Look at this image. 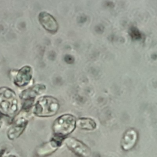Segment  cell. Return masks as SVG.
Instances as JSON below:
<instances>
[{
    "mask_svg": "<svg viewBox=\"0 0 157 157\" xmlns=\"http://www.w3.org/2000/svg\"><path fill=\"white\" fill-rule=\"evenodd\" d=\"M1 157H16V156L13 155H5L2 156Z\"/></svg>",
    "mask_w": 157,
    "mask_h": 157,
    "instance_id": "obj_12",
    "label": "cell"
},
{
    "mask_svg": "<svg viewBox=\"0 0 157 157\" xmlns=\"http://www.w3.org/2000/svg\"><path fill=\"white\" fill-rule=\"evenodd\" d=\"M0 109L8 116L15 115L18 110L17 97L14 91L9 88H0Z\"/></svg>",
    "mask_w": 157,
    "mask_h": 157,
    "instance_id": "obj_3",
    "label": "cell"
},
{
    "mask_svg": "<svg viewBox=\"0 0 157 157\" xmlns=\"http://www.w3.org/2000/svg\"><path fill=\"white\" fill-rule=\"evenodd\" d=\"M76 127V119L71 114H64L58 117L53 122L52 129L55 136L64 139Z\"/></svg>",
    "mask_w": 157,
    "mask_h": 157,
    "instance_id": "obj_2",
    "label": "cell"
},
{
    "mask_svg": "<svg viewBox=\"0 0 157 157\" xmlns=\"http://www.w3.org/2000/svg\"><path fill=\"white\" fill-rule=\"evenodd\" d=\"M63 140V139L55 136L50 141L42 144L37 148L36 151L37 155L43 157L53 153L60 146Z\"/></svg>",
    "mask_w": 157,
    "mask_h": 157,
    "instance_id": "obj_7",
    "label": "cell"
},
{
    "mask_svg": "<svg viewBox=\"0 0 157 157\" xmlns=\"http://www.w3.org/2000/svg\"><path fill=\"white\" fill-rule=\"evenodd\" d=\"M32 69L29 66H24L15 74L14 83L18 86L27 85L32 78Z\"/></svg>",
    "mask_w": 157,
    "mask_h": 157,
    "instance_id": "obj_8",
    "label": "cell"
},
{
    "mask_svg": "<svg viewBox=\"0 0 157 157\" xmlns=\"http://www.w3.org/2000/svg\"><path fill=\"white\" fill-rule=\"evenodd\" d=\"M76 126L80 129L92 131L96 129V121L90 118H80L76 120Z\"/></svg>",
    "mask_w": 157,
    "mask_h": 157,
    "instance_id": "obj_11",
    "label": "cell"
},
{
    "mask_svg": "<svg viewBox=\"0 0 157 157\" xmlns=\"http://www.w3.org/2000/svg\"><path fill=\"white\" fill-rule=\"evenodd\" d=\"M28 123L26 110L19 113L14 118L12 126L7 131V136L9 139L13 140L18 138L25 131Z\"/></svg>",
    "mask_w": 157,
    "mask_h": 157,
    "instance_id": "obj_4",
    "label": "cell"
},
{
    "mask_svg": "<svg viewBox=\"0 0 157 157\" xmlns=\"http://www.w3.org/2000/svg\"><path fill=\"white\" fill-rule=\"evenodd\" d=\"M2 113H1V112H0V126H1V123H2Z\"/></svg>",
    "mask_w": 157,
    "mask_h": 157,
    "instance_id": "obj_13",
    "label": "cell"
},
{
    "mask_svg": "<svg viewBox=\"0 0 157 157\" xmlns=\"http://www.w3.org/2000/svg\"><path fill=\"white\" fill-rule=\"evenodd\" d=\"M59 109V104L56 98L45 96L40 98L34 105L33 113L39 117H49L55 115Z\"/></svg>",
    "mask_w": 157,
    "mask_h": 157,
    "instance_id": "obj_1",
    "label": "cell"
},
{
    "mask_svg": "<svg viewBox=\"0 0 157 157\" xmlns=\"http://www.w3.org/2000/svg\"><path fill=\"white\" fill-rule=\"evenodd\" d=\"M137 139V133L133 129H129L124 134L121 142V145L124 150H129L136 145Z\"/></svg>",
    "mask_w": 157,
    "mask_h": 157,
    "instance_id": "obj_9",
    "label": "cell"
},
{
    "mask_svg": "<svg viewBox=\"0 0 157 157\" xmlns=\"http://www.w3.org/2000/svg\"><path fill=\"white\" fill-rule=\"evenodd\" d=\"M44 90L45 86L42 85H36L24 90L20 94V98L22 101L23 110L27 111L30 109L34 104L36 98L42 94Z\"/></svg>",
    "mask_w": 157,
    "mask_h": 157,
    "instance_id": "obj_5",
    "label": "cell"
},
{
    "mask_svg": "<svg viewBox=\"0 0 157 157\" xmlns=\"http://www.w3.org/2000/svg\"><path fill=\"white\" fill-rule=\"evenodd\" d=\"M63 142L67 148L78 157H88L91 154L90 148L82 142L74 137L64 139Z\"/></svg>",
    "mask_w": 157,
    "mask_h": 157,
    "instance_id": "obj_6",
    "label": "cell"
},
{
    "mask_svg": "<svg viewBox=\"0 0 157 157\" xmlns=\"http://www.w3.org/2000/svg\"><path fill=\"white\" fill-rule=\"evenodd\" d=\"M39 19L40 24L47 31L53 32L56 30L57 25L55 19L46 12H41L39 14Z\"/></svg>",
    "mask_w": 157,
    "mask_h": 157,
    "instance_id": "obj_10",
    "label": "cell"
}]
</instances>
